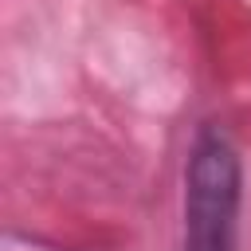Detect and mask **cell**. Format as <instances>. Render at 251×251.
Wrapping results in <instances>:
<instances>
[{"label":"cell","mask_w":251,"mask_h":251,"mask_svg":"<svg viewBox=\"0 0 251 251\" xmlns=\"http://www.w3.org/2000/svg\"><path fill=\"white\" fill-rule=\"evenodd\" d=\"M243 157L220 122H200L184 157L180 251H239Z\"/></svg>","instance_id":"cell-1"}]
</instances>
